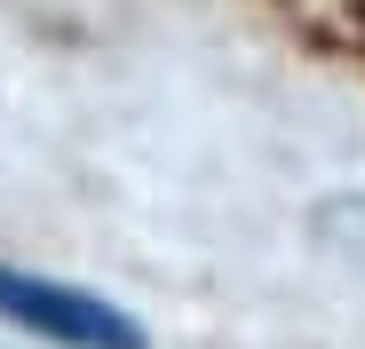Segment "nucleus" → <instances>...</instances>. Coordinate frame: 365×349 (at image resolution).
<instances>
[{
    "label": "nucleus",
    "mask_w": 365,
    "mask_h": 349,
    "mask_svg": "<svg viewBox=\"0 0 365 349\" xmlns=\"http://www.w3.org/2000/svg\"><path fill=\"white\" fill-rule=\"evenodd\" d=\"M0 318H16L24 333L64 341V349H143V325L128 310H111L103 294H88V286L16 270V262H0Z\"/></svg>",
    "instance_id": "nucleus-1"
}]
</instances>
